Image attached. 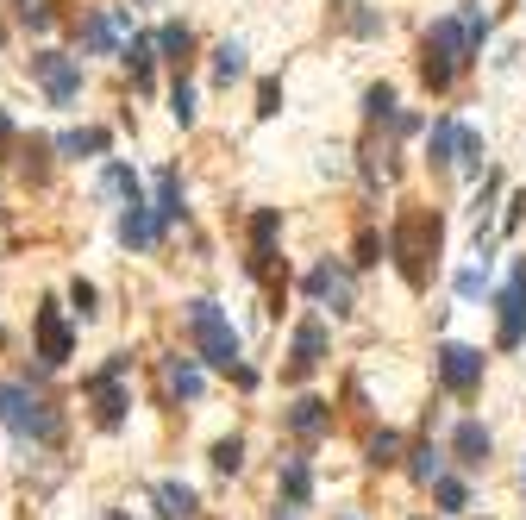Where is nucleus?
Returning <instances> with one entry per match:
<instances>
[{
	"label": "nucleus",
	"mask_w": 526,
	"mask_h": 520,
	"mask_svg": "<svg viewBox=\"0 0 526 520\" xmlns=\"http://www.w3.org/2000/svg\"><path fill=\"white\" fill-rule=\"evenodd\" d=\"M326 345H332L326 320H301V326H295V351H289V376L320 370V364H326Z\"/></svg>",
	"instance_id": "nucleus-11"
},
{
	"label": "nucleus",
	"mask_w": 526,
	"mask_h": 520,
	"mask_svg": "<svg viewBox=\"0 0 526 520\" xmlns=\"http://www.w3.org/2000/svg\"><path fill=\"white\" fill-rule=\"evenodd\" d=\"M495 345L501 351H520L526 345V257H514L508 289L495 295Z\"/></svg>",
	"instance_id": "nucleus-5"
},
{
	"label": "nucleus",
	"mask_w": 526,
	"mask_h": 520,
	"mask_svg": "<svg viewBox=\"0 0 526 520\" xmlns=\"http://www.w3.org/2000/svg\"><path fill=\"white\" fill-rule=\"evenodd\" d=\"M520 477H526V464H520Z\"/></svg>",
	"instance_id": "nucleus-40"
},
{
	"label": "nucleus",
	"mask_w": 526,
	"mask_h": 520,
	"mask_svg": "<svg viewBox=\"0 0 526 520\" xmlns=\"http://www.w3.org/2000/svg\"><path fill=\"white\" fill-rule=\"evenodd\" d=\"M170 113H176V126H195V88H188V82L170 88Z\"/></svg>",
	"instance_id": "nucleus-32"
},
{
	"label": "nucleus",
	"mask_w": 526,
	"mask_h": 520,
	"mask_svg": "<svg viewBox=\"0 0 526 520\" xmlns=\"http://www.w3.org/2000/svg\"><path fill=\"white\" fill-rule=\"evenodd\" d=\"M157 502H163V520H195L201 514V495L195 489H188V483H157Z\"/></svg>",
	"instance_id": "nucleus-19"
},
{
	"label": "nucleus",
	"mask_w": 526,
	"mask_h": 520,
	"mask_svg": "<svg viewBox=\"0 0 526 520\" xmlns=\"http://www.w3.org/2000/svg\"><path fill=\"white\" fill-rule=\"evenodd\" d=\"M0 138H13V120H7V113H0Z\"/></svg>",
	"instance_id": "nucleus-38"
},
{
	"label": "nucleus",
	"mask_w": 526,
	"mask_h": 520,
	"mask_svg": "<svg viewBox=\"0 0 526 520\" xmlns=\"http://www.w3.org/2000/svg\"><path fill=\"white\" fill-rule=\"evenodd\" d=\"M282 420H289V433H295V439H320V433H332V401H320V395H301V401H295V408L282 414Z\"/></svg>",
	"instance_id": "nucleus-16"
},
{
	"label": "nucleus",
	"mask_w": 526,
	"mask_h": 520,
	"mask_svg": "<svg viewBox=\"0 0 526 520\" xmlns=\"http://www.w3.org/2000/svg\"><path fill=\"white\" fill-rule=\"evenodd\" d=\"M364 452H370V464L382 470V464H401V433H389V427H382V433H370V445H364Z\"/></svg>",
	"instance_id": "nucleus-28"
},
{
	"label": "nucleus",
	"mask_w": 526,
	"mask_h": 520,
	"mask_svg": "<svg viewBox=\"0 0 526 520\" xmlns=\"http://www.w3.org/2000/svg\"><path fill=\"white\" fill-rule=\"evenodd\" d=\"M163 376H170V395H182V401H201V389H207V376H201L195 358H170Z\"/></svg>",
	"instance_id": "nucleus-20"
},
{
	"label": "nucleus",
	"mask_w": 526,
	"mask_h": 520,
	"mask_svg": "<svg viewBox=\"0 0 526 520\" xmlns=\"http://www.w3.org/2000/svg\"><path fill=\"white\" fill-rule=\"evenodd\" d=\"M94 427H126V389H113V376H94Z\"/></svg>",
	"instance_id": "nucleus-17"
},
{
	"label": "nucleus",
	"mask_w": 526,
	"mask_h": 520,
	"mask_svg": "<svg viewBox=\"0 0 526 520\" xmlns=\"http://www.w3.org/2000/svg\"><path fill=\"white\" fill-rule=\"evenodd\" d=\"M307 295H314V301H326L332 307V314H351V270L345 264H332V257H326V264H314V276H307Z\"/></svg>",
	"instance_id": "nucleus-10"
},
{
	"label": "nucleus",
	"mask_w": 526,
	"mask_h": 520,
	"mask_svg": "<svg viewBox=\"0 0 526 520\" xmlns=\"http://www.w3.org/2000/svg\"><path fill=\"white\" fill-rule=\"evenodd\" d=\"M245 69H251V51H245V44H238V38L213 44V76H220V82H238V76H245Z\"/></svg>",
	"instance_id": "nucleus-23"
},
{
	"label": "nucleus",
	"mask_w": 526,
	"mask_h": 520,
	"mask_svg": "<svg viewBox=\"0 0 526 520\" xmlns=\"http://www.w3.org/2000/svg\"><path fill=\"white\" fill-rule=\"evenodd\" d=\"M483 289H489V270H464V276H458V295H464V301H476Z\"/></svg>",
	"instance_id": "nucleus-36"
},
{
	"label": "nucleus",
	"mask_w": 526,
	"mask_h": 520,
	"mask_svg": "<svg viewBox=\"0 0 526 520\" xmlns=\"http://www.w3.org/2000/svg\"><path fill=\"white\" fill-rule=\"evenodd\" d=\"M276 232H282V214H276V207H257V214H251V270L257 276L276 264Z\"/></svg>",
	"instance_id": "nucleus-15"
},
{
	"label": "nucleus",
	"mask_w": 526,
	"mask_h": 520,
	"mask_svg": "<svg viewBox=\"0 0 526 520\" xmlns=\"http://www.w3.org/2000/svg\"><path fill=\"white\" fill-rule=\"evenodd\" d=\"M0 427H13L19 439H38V445H57L63 439V414L44 395H32L26 383H0Z\"/></svg>",
	"instance_id": "nucleus-2"
},
{
	"label": "nucleus",
	"mask_w": 526,
	"mask_h": 520,
	"mask_svg": "<svg viewBox=\"0 0 526 520\" xmlns=\"http://www.w3.org/2000/svg\"><path fill=\"white\" fill-rule=\"evenodd\" d=\"M339 520H357V514H339Z\"/></svg>",
	"instance_id": "nucleus-39"
},
{
	"label": "nucleus",
	"mask_w": 526,
	"mask_h": 520,
	"mask_svg": "<svg viewBox=\"0 0 526 520\" xmlns=\"http://www.w3.org/2000/svg\"><path fill=\"white\" fill-rule=\"evenodd\" d=\"M32 76L44 82V94H51V107H76V94H82V57L38 51V57H32Z\"/></svg>",
	"instance_id": "nucleus-8"
},
{
	"label": "nucleus",
	"mask_w": 526,
	"mask_h": 520,
	"mask_svg": "<svg viewBox=\"0 0 526 520\" xmlns=\"http://www.w3.org/2000/svg\"><path fill=\"white\" fill-rule=\"evenodd\" d=\"M19 19H26L32 32H51V19H57V13H51V0H19Z\"/></svg>",
	"instance_id": "nucleus-33"
},
{
	"label": "nucleus",
	"mask_w": 526,
	"mask_h": 520,
	"mask_svg": "<svg viewBox=\"0 0 526 520\" xmlns=\"http://www.w3.org/2000/svg\"><path fill=\"white\" fill-rule=\"evenodd\" d=\"M257 113H263V120H270V113H282V82H276V76L257 82Z\"/></svg>",
	"instance_id": "nucleus-34"
},
{
	"label": "nucleus",
	"mask_w": 526,
	"mask_h": 520,
	"mask_svg": "<svg viewBox=\"0 0 526 520\" xmlns=\"http://www.w3.org/2000/svg\"><path fill=\"white\" fill-rule=\"evenodd\" d=\"M32 333H38V358L44 370H63L69 358H76V333H69V320L57 314V301H44L32 314Z\"/></svg>",
	"instance_id": "nucleus-9"
},
{
	"label": "nucleus",
	"mask_w": 526,
	"mask_h": 520,
	"mask_svg": "<svg viewBox=\"0 0 526 520\" xmlns=\"http://www.w3.org/2000/svg\"><path fill=\"white\" fill-rule=\"evenodd\" d=\"M389 257H395V270L414 282V289H426V257H439V214H401L389 226Z\"/></svg>",
	"instance_id": "nucleus-1"
},
{
	"label": "nucleus",
	"mask_w": 526,
	"mask_h": 520,
	"mask_svg": "<svg viewBox=\"0 0 526 520\" xmlns=\"http://www.w3.org/2000/svg\"><path fill=\"white\" fill-rule=\"evenodd\" d=\"M163 239V226L151 214V201H126V214H119V245L126 251H151Z\"/></svg>",
	"instance_id": "nucleus-13"
},
{
	"label": "nucleus",
	"mask_w": 526,
	"mask_h": 520,
	"mask_svg": "<svg viewBox=\"0 0 526 520\" xmlns=\"http://www.w3.org/2000/svg\"><path fill=\"white\" fill-rule=\"evenodd\" d=\"M420 82L433 88V94H445L451 82H458V69H451V63H439V57H420Z\"/></svg>",
	"instance_id": "nucleus-29"
},
{
	"label": "nucleus",
	"mask_w": 526,
	"mask_h": 520,
	"mask_svg": "<svg viewBox=\"0 0 526 520\" xmlns=\"http://www.w3.org/2000/svg\"><path fill=\"white\" fill-rule=\"evenodd\" d=\"M101 195H126V201H145V195H138V170H132V163H107V170H101Z\"/></svg>",
	"instance_id": "nucleus-25"
},
{
	"label": "nucleus",
	"mask_w": 526,
	"mask_h": 520,
	"mask_svg": "<svg viewBox=\"0 0 526 520\" xmlns=\"http://www.w3.org/2000/svg\"><path fill=\"white\" fill-rule=\"evenodd\" d=\"M188 51H195V32H188V26H176V19L157 26V63H182Z\"/></svg>",
	"instance_id": "nucleus-24"
},
{
	"label": "nucleus",
	"mask_w": 526,
	"mask_h": 520,
	"mask_svg": "<svg viewBox=\"0 0 526 520\" xmlns=\"http://www.w3.org/2000/svg\"><path fill=\"white\" fill-rule=\"evenodd\" d=\"M483 370H489V358L476 345H439V358H433V376H439L445 395H476L483 389Z\"/></svg>",
	"instance_id": "nucleus-6"
},
{
	"label": "nucleus",
	"mask_w": 526,
	"mask_h": 520,
	"mask_svg": "<svg viewBox=\"0 0 526 520\" xmlns=\"http://www.w3.org/2000/svg\"><path fill=\"white\" fill-rule=\"evenodd\" d=\"M107 145H113V138H107L101 126H82V132H63V138H57L63 157H107Z\"/></svg>",
	"instance_id": "nucleus-21"
},
{
	"label": "nucleus",
	"mask_w": 526,
	"mask_h": 520,
	"mask_svg": "<svg viewBox=\"0 0 526 520\" xmlns=\"http://www.w3.org/2000/svg\"><path fill=\"white\" fill-rule=\"evenodd\" d=\"M395 113H401V107H395V88H389V82H376V88L364 94V120L382 126V120H395Z\"/></svg>",
	"instance_id": "nucleus-27"
},
{
	"label": "nucleus",
	"mask_w": 526,
	"mask_h": 520,
	"mask_svg": "<svg viewBox=\"0 0 526 520\" xmlns=\"http://www.w3.org/2000/svg\"><path fill=\"white\" fill-rule=\"evenodd\" d=\"M351 32H357V38H376V32H382V13H376V7H351Z\"/></svg>",
	"instance_id": "nucleus-35"
},
{
	"label": "nucleus",
	"mask_w": 526,
	"mask_h": 520,
	"mask_svg": "<svg viewBox=\"0 0 526 520\" xmlns=\"http://www.w3.org/2000/svg\"><path fill=\"white\" fill-rule=\"evenodd\" d=\"M408 477H414V483H426V489H433V483L445 477V452H439L433 439H426V445H414V452H408Z\"/></svg>",
	"instance_id": "nucleus-22"
},
{
	"label": "nucleus",
	"mask_w": 526,
	"mask_h": 520,
	"mask_svg": "<svg viewBox=\"0 0 526 520\" xmlns=\"http://www.w3.org/2000/svg\"><path fill=\"white\" fill-rule=\"evenodd\" d=\"M276 489H282V508H307V502H314V464H307L301 452H289V458H282V470H276Z\"/></svg>",
	"instance_id": "nucleus-12"
},
{
	"label": "nucleus",
	"mask_w": 526,
	"mask_h": 520,
	"mask_svg": "<svg viewBox=\"0 0 526 520\" xmlns=\"http://www.w3.org/2000/svg\"><path fill=\"white\" fill-rule=\"evenodd\" d=\"M433 502H439V514H464L470 508V483L464 477H439L433 483Z\"/></svg>",
	"instance_id": "nucleus-26"
},
{
	"label": "nucleus",
	"mask_w": 526,
	"mask_h": 520,
	"mask_svg": "<svg viewBox=\"0 0 526 520\" xmlns=\"http://www.w3.org/2000/svg\"><path fill=\"white\" fill-rule=\"evenodd\" d=\"M476 51H483V44L470 38V19H464V13H445V19L426 26V57H439V63H451V69H470Z\"/></svg>",
	"instance_id": "nucleus-7"
},
{
	"label": "nucleus",
	"mask_w": 526,
	"mask_h": 520,
	"mask_svg": "<svg viewBox=\"0 0 526 520\" xmlns=\"http://www.w3.org/2000/svg\"><path fill=\"white\" fill-rule=\"evenodd\" d=\"M238 464H245V439L232 433V439H220V445H213V470H226V477H232Z\"/></svg>",
	"instance_id": "nucleus-31"
},
{
	"label": "nucleus",
	"mask_w": 526,
	"mask_h": 520,
	"mask_svg": "<svg viewBox=\"0 0 526 520\" xmlns=\"http://www.w3.org/2000/svg\"><path fill=\"white\" fill-rule=\"evenodd\" d=\"M489 452H495V439H489L483 420H458V433H451V458H458L464 470H483Z\"/></svg>",
	"instance_id": "nucleus-14"
},
{
	"label": "nucleus",
	"mask_w": 526,
	"mask_h": 520,
	"mask_svg": "<svg viewBox=\"0 0 526 520\" xmlns=\"http://www.w3.org/2000/svg\"><path fill=\"white\" fill-rule=\"evenodd\" d=\"M376 264V232H364V239H357V270H370Z\"/></svg>",
	"instance_id": "nucleus-37"
},
{
	"label": "nucleus",
	"mask_w": 526,
	"mask_h": 520,
	"mask_svg": "<svg viewBox=\"0 0 526 520\" xmlns=\"http://www.w3.org/2000/svg\"><path fill=\"white\" fill-rule=\"evenodd\" d=\"M69 301H76V314H82V320L101 314V289H94V282H82V276L69 282Z\"/></svg>",
	"instance_id": "nucleus-30"
},
{
	"label": "nucleus",
	"mask_w": 526,
	"mask_h": 520,
	"mask_svg": "<svg viewBox=\"0 0 526 520\" xmlns=\"http://www.w3.org/2000/svg\"><path fill=\"white\" fill-rule=\"evenodd\" d=\"M426 163H433V170H483V132L476 126H464V120H433L426 126Z\"/></svg>",
	"instance_id": "nucleus-4"
},
{
	"label": "nucleus",
	"mask_w": 526,
	"mask_h": 520,
	"mask_svg": "<svg viewBox=\"0 0 526 520\" xmlns=\"http://www.w3.org/2000/svg\"><path fill=\"white\" fill-rule=\"evenodd\" d=\"M188 339H195V358L213 370H238V333L232 320L220 314V301H188Z\"/></svg>",
	"instance_id": "nucleus-3"
},
{
	"label": "nucleus",
	"mask_w": 526,
	"mask_h": 520,
	"mask_svg": "<svg viewBox=\"0 0 526 520\" xmlns=\"http://www.w3.org/2000/svg\"><path fill=\"white\" fill-rule=\"evenodd\" d=\"M157 226H176L182 220V176L176 170H157V201H151Z\"/></svg>",
	"instance_id": "nucleus-18"
}]
</instances>
